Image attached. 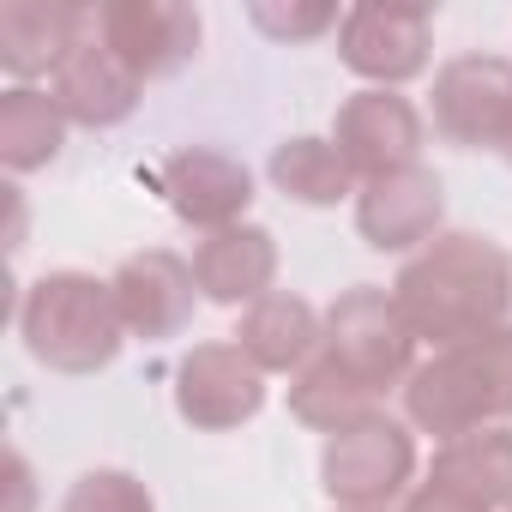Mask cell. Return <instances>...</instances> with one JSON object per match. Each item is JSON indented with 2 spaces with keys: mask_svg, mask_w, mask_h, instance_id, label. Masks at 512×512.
<instances>
[{
  "mask_svg": "<svg viewBox=\"0 0 512 512\" xmlns=\"http://www.w3.org/2000/svg\"><path fill=\"white\" fill-rule=\"evenodd\" d=\"M392 302L416 344H428L434 356L458 350L470 338L512 326V260L500 241L476 229H440L392 278Z\"/></svg>",
  "mask_w": 512,
  "mask_h": 512,
  "instance_id": "6da1fadb",
  "label": "cell"
},
{
  "mask_svg": "<svg viewBox=\"0 0 512 512\" xmlns=\"http://www.w3.org/2000/svg\"><path fill=\"white\" fill-rule=\"evenodd\" d=\"M404 422L416 434H434L440 446L476 428H506L512 422V326L428 356L404 380Z\"/></svg>",
  "mask_w": 512,
  "mask_h": 512,
  "instance_id": "7a4b0ae2",
  "label": "cell"
},
{
  "mask_svg": "<svg viewBox=\"0 0 512 512\" xmlns=\"http://www.w3.org/2000/svg\"><path fill=\"white\" fill-rule=\"evenodd\" d=\"M19 338L31 362H43L49 374H97L121 356L127 326H121L109 278L43 272L19 302Z\"/></svg>",
  "mask_w": 512,
  "mask_h": 512,
  "instance_id": "3957f363",
  "label": "cell"
},
{
  "mask_svg": "<svg viewBox=\"0 0 512 512\" xmlns=\"http://www.w3.org/2000/svg\"><path fill=\"white\" fill-rule=\"evenodd\" d=\"M320 488L332 494V506L386 512L392 500H404L416 488V428L380 410L344 434H326Z\"/></svg>",
  "mask_w": 512,
  "mask_h": 512,
  "instance_id": "277c9868",
  "label": "cell"
},
{
  "mask_svg": "<svg viewBox=\"0 0 512 512\" xmlns=\"http://www.w3.org/2000/svg\"><path fill=\"white\" fill-rule=\"evenodd\" d=\"M320 350L380 398L416 374V338H410L392 290H380V284H350L326 308V344Z\"/></svg>",
  "mask_w": 512,
  "mask_h": 512,
  "instance_id": "5b68a950",
  "label": "cell"
},
{
  "mask_svg": "<svg viewBox=\"0 0 512 512\" xmlns=\"http://www.w3.org/2000/svg\"><path fill=\"white\" fill-rule=\"evenodd\" d=\"M91 31L121 55V67L139 85L181 73L199 55V37H205L199 13L181 7V0H103L91 13Z\"/></svg>",
  "mask_w": 512,
  "mask_h": 512,
  "instance_id": "8992f818",
  "label": "cell"
},
{
  "mask_svg": "<svg viewBox=\"0 0 512 512\" xmlns=\"http://www.w3.org/2000/svg\"><path fill=\"white\" fill-rule=\"evenodd\" d=\"M338 61L368 79V91H398L434 61L428 7H350L338 25Z\"/></svg>",
  "mask_w": 512,
  "mask_h": 512,
  "instance_id": "52a82bcc",
  "label": "cell"
},
{
  "mask_svg": "<svg viewBox=\"0 0 512 512\" xmlns=\"http://www.w3.org/2000/svg\"><path fill=\"white\" fill-rule=\"evenodd\" d=\"M512 121V61L452 55L434 73V133L458 151H500Z\"/></svg>",
  "mask_w": 512,
  "mask_h": 512,
  "instance_id": "ba28073f",
  "label": "cell"
},
{
  "mask_svg": "<svg viewBox=\"0 0 512 512\" xmlns=\"http://www.w3.org/2000/svg\"><path fill=\"white\" fill-rule=\"evenodd\" d=\"M266 410V374L235 344H193L175 362V416L199 434H229Z\"/></svg>",
  "mask_w": 512,
  "mask_h": 512,
  "instance_id": "9c48e42d",
  "label": "cell"
},
{
  "mask_svg": "<svg viewBox=\"0 0 512 512\" xmlns=\"http://www.w3.org/2000/svg\"><path fill=\"white\" fill-rule=\"evenodd\" d=\"M422 133V109L398 91H356L332 115V145L344 151L356 181H380L422 163Z\"/></svg>",
  "mask_w": 512,
  "mask_h": 512,
  "instance_id": "30bf717a",
  "label": "cell"
},
{
  "mask_svg": "<svg viewBox=\"0 0 512 512\" xmlns=\"http://www.w3.org/2000/svg\"><path fill=\"white\" fill-rule=\"evenodd\" d=\"M157 193H163V205H169L187 229L211 235V229L247 223V205H253V169H247L241 157L217 151V145H181V151L163 157V169H157Z\"/></svg>",
  "mask_w": 512,
  "mask_h": 512,
  "instance_id": "8fae6325",
  "label": "cell"
},
{
  "mask_svg": "<svg viewBox=\"0 0 512 512\" xmlns=\"http://www.w3.org/2000/svg\"><path fill=\"white\" fill-rule=\"evenodd\" d=\"M440 217H446V187L428 163L362 181L356 193V229L374 253H422L440 235Z\"/></svg>",
  "mask_w": 512,
  "mask_h": 512,
  "instance_id": "7c38bea8",
  "label": "cell"
},
{
  "mask_svg": "<svg viewBox=\"0 0 512 512\" xmlns=\"http://www.w3.org/2000/svg\"><path fill=\"white\" fill-rule=\"evenodd\" d=\"M109 290H115L127 338H175V332H187L193 302H199L193 260H181V253H169V247L127 253V260L115 266V278H109Z\"/></svg>",
  "mask_w": 512,
  "mask_h": 512,
  "instance_id": "4fadbf2b",
  "label": "cell"
},
{
  "mask_svg": "<svg viewBox=\"0 0 512 512\" xmlns=\"http://www.w3.org/2000/svg\"><path fill=\"white\" fill-rule=\"evenodd\" d=\"M199 296L217 308H253L278 284V235L266 223H229L193 241Z\"/></svg>",
  "mask_w": 512,
  "mask_h": 512,
  "instance_id": "5bb4252c",
  "label": "cell"
},
{
  "mask_svg": "<svg viewBox=\"0 0 512 512\" xmlns=\"http://www.w3.org/2000/svg\"><path fill=\"white\" fill-rule=\"evenodd\" d=\"M91 37V13L73 0H0V67L19 85L55 79L61 61Z\"/></svg>",
  "mask_w": 512,
  "mask_h": 512,
  "instance_id": "9a60e30c",
  "label": "cell"
},
{
  "mask_svg": "<svg viewBox=\"0 0 512 512\" xmlns=\"http://www.w3.org/2000/svg\"><path fill=\"white\" fill-rule=\"evenodd\" d=\"M260 374H302L320 344H326V314H314L308 296H290V290H272L253 308H241V326L229 338Z\"/></svg>",
  "mask_w": 512,
  "mask_h": 512,
  "instance_id": "2e32d148",
  "label": "cell"
},
{
  "mask_svg": "<svg viewBox=\"0 0 512 512\" xmlns=\"http://www.w3.org/2000/svg\"><path fill=\"white\" fill-rule=\"evenodd\" d=\"M49 91H55V103H61V115L73 127H121L139 109V97H145V85L121 67V55L97 31L61 61V73L49 79Z\"/></svg>",
  "mask_w": 512,
  "mask_h": 512,
  "instance_id": "e0dca14e",
  "label": "cell"
},
{
  "mask_svg": "<svg viewBox=\"0 0 512 512\" xmlns=\"http://www.w3.org/2000/svg\"><path fill=\"white\" fill-rule=\"evenodd\" d=\"M428 482L476 500L482 512H506L512 506V428H476L458 434L434 452Z\"/></svg>",
  "mask_w": 512,
  "mask_h": 512,
  "instance_id": "ac0fdd59",
  "label": "cell"
},
{
  "mask_svg": "<svg viewBox=\"0 0 512 512\" xmlns=\"http://www.w3.org/2000/svg\"><path fill=\"white\" fill-rule=\"evenodd\" d=\"M67 115L55 103V91H37V85H13L0 97V163L13 175H31V169H49L67 145Z\"/></svg>",
  "mask_w": 512,
  "mask_h": 512,
  "instance_id": "d6986e66",
  "label": "cell"
},
{
  "mask_svg": "<svg viewBox=\"0 0 512 512\" xmlns=\"http://www.w3.org/2000/svg\"><path fill=\"white\" fill-rule=\"evenodd\" d=\"M272 187L296 205H338V199H356L362 181L356 169L344 163V151L332 139H314V133H296L284 145H272V163H266Z\"/></svg>",
  "mask_w": 512,
  "mask_h": 512,
  "instance_id": "ffe728a7",
  "label": "cell"
},
{
  "mask_svg": "<svg viewBox=\"0 0 512 512\" xmlns=\"http://www.w3.org/2000/svg\"><path fill=\"white\" fill-rule=\"evenodd\" d=\"M290 416L302 428H320V434H344L368 416H380V392H368L356 374H344L326 350L290 380Z\"/></svg>",
  "mask_w": 512,
  "mask_h": 512,
  "instance_id": "44dd1931",
  "label": "cell"
},
{
  "mask_svg": "<svg viewBox=\"0 0 512 512\" xmlns=\"http://www.w3.org/2000/svg\"><path fill=\"white\" fill-rule=\"evenodd\" d=\"M61 512H157V500L133 470H85L67 488Z\"/></svg>",
  "mask_w": 512,
  "mask_h": 512,
  "instance_id": "7402d4cb",
  "label": "cell"
},
{
  "mask_svg": "<svg viewBox=\"0 0 512 512\" xmlns=\"http://www.w3.org/2000/svg\"><path fill=\"white\" fill-rule=\"evenodd\" d=\"M247 19H253V31H266L284 49L290 43H314V37H326V31L344 25V13L332 7V0H302V7H296V0H290V7H284V0H260Z\"/></svg>",
  "mask_w": 512,
  "mask_h": 512,
  "instance_id": "603a6c76",
  "label": "cell"
},
{
  "mask_svg": "<svg viewBox=\"0 0 512 512\" xmlns=\"http://www.w3.org/2000/svg\"><path fill=\"white\" fill-rule=\"evenodd\" d=\"M404 512H482V506L464 500V494H452V488H440V482H416L404 494Z\"/></svg>",
  "mask_w": 512,
  "mask_h": 512,
  "instance_id": "cb8c5ba5",
  "label": "cell"
},
{
  "mask_svg": "<svg viewBox=\"0 0 512 512\" xmlns=\"http://www.w3.org/2000/svg\"><path fill=\"white\" fill-rule=\"evenodd\" d=\"M31 500H37V476H31V458L13 446L7 452V506L0 512H31Z\"/></svg>",
  "mask_w": 512,
  "mask_h": 512,
  "instance_id": "d4e9b609",
  "label": "cell"
},
{
  "mask_svg": "<svg viewBox=\"0 0 512 512\" xmlns=\"http://www.w3.org/2000/svg\"><path fill=\"white\" fill-rule=\"evenodd\" d=\"M500 157L512 163V121H506V139H500Z\"/></svg>",
  "mask_w": 512,
  "mask_h": 512,
  "instance_id": "484cf974",
  "label": "cell"
},
{
  "mask_svg": "<svg viewBox=\"0 0 512 512\" xmlns=\"http://www.w3.org/2000/svg\"><path fill=\"white\" fill-rule=\"evenodd\" d=\"M332 512H356V506H332ZM386 512H392V506H386Z\"/></svg>",
  "mask_w": 512,
  "mask_h": 512,
  "instance_id": "4316f807",
  "label": "cell"
},
{
  "mask_svg": "<svg viewBox=\"0 0 512 512\" xmlns=\"http://www.w3.org/2000/svg\"><path fill=\"white\" fill-rule=\"evenodd\" d=\"M506 512H512V506H506Z\"/></svg>",
  "mask_w": 512,
  "mask_h": 512,
  "instance_id": "83f0119b",
  "label": "cell"
}]
</instances>
